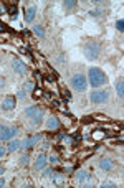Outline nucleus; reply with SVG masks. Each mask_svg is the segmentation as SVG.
<instances>
[{
    "label": "nucleus",
    "instance_id": "f257e3e1",
    "mask_svg": "<svg viewBox=\"0 0 124 188\" xmlns=\"http://www.w3.org/2000/svg\"><path fill=\"white\" fill-rule=\"evenodd\" d=\"M106 81H108V78L103 69H99V68H90V71H88V83L93 87H101L103 84H106Z\"/></svg>",
    "mask_w": 124,
    "mask_h": 188
},
{
    "label": "nucleus",
    "instance_id": "f03ea898",
    "mask_svg": "<svg viewBox=\"0 0 124 188\" xmlns=\"http://www.w3.org/2000/svg\"><path fill=\"white\" fill-rule=\"evenodd\" d=\"M83 53L86 55L88 60H98V56L101 53V46L96 41H88L85 45V48H83Z\"/></svg>",
    "mask_w": 124,
    "mask_h": 188
},
{
    "label": "nucleus",
    "instance_id": "7ed1b4c3",
    "mask_svg": "<svg viewBox=\"0 0 124 188\" xmlns=\"http://www.w3.org/2000/svg\"><path fill=\"white\" fill-rule=\"evenodd\" d=\"M17 127L15 125H2L0 127V140L2 142H7V140H12L17 134Z\"/></svg>",
    "mask_w": 124,
    "mask_h": 188
},
{
    "label": "nucleus",
    "instance_id": "20e7f679",
    "mask_svg": "<svg viewBox=\"0 0 124 188\" xmlns=\"http://www.w3.org/2000/svg\"><path fill=\"white\" fill-rule=\"evenodd\" d=\"M71 86H73L76 91L83 92V91H86V87H88V79L78 73V74H75L73 78H71Z\"/></svg>",
    "mask_w": 124,
    "mask_h": 188
},
{
    "label": "nucleus",
    "instance_id": "39448f33",
    "mask_svg": "<svg viewBox=\"0 0 124 188\" xmlns=\"http://www.w3.org/2000/svg\"><path fill=\"white\" fill-rule=\"evenodd\" d=\"M109 99V91H94L90 94V101L93 104H104Z\"/></svg>",
    "mask_w": 124,
    "mask_h": 188
},
{
    "label": "nucleus",
    "instance_id": "423d86ee",
    "mask_svg": "<svg viewBox=\"0 0 124 188\" xmlns=\"http://www.w3.org/2000/svg\"><path fill=\"white\" fill-rule=\"evenodd\" d=\"M76 180H78V183L83 185V186H88V185H93L94 183V178H93V175L90 172L86 170H80L78 173H76Z\"/></svg>",
    "mask_w": 124,
    "mask_h": 188
},
{
    "label": "nucleus",
    "instance_id": "0eeeda50",
    "mask_svg": "<svg viewBox=\"0 0 124 188\" xmlns=\"http://www.w3.org/2000/svg\"><path fill=\"white\" fill-rule=\"evenodd\" d=\"M35 17H37V7L32 3V5H28L27 8H25V22L27 23H32Z\"/></svg>",
    "mask_w": 124,
    "mask_h": 188
},
{
    "label": "nucleus",
    "instance_id": "6e6552de",
    "mask_svg": "<svg viewBox=\"0 0 124 188\" xmlns=\"http://www.w3.org/2000/svg\"><path fill=\"white\" fill-rule=\"evenodd\" d=\"M12 66H13V71H15V73H18V74H25V73L28 71L27 65H25L22 60H13Z\"/></svg>",
    "mask_w": 124,
    "mask_h": 188
},
{
    "label": "nucleus",
    "instance_id": "1a4fd4ad",
    "mask_svg": "<svg viewBox=\"0 0 124 188\" xmlns=\"http://www.w3.org/2000/svg\"><path fill=\"white\" fill-rule=\"evenodd\" d=\"M38 140H41V134H37L35 137H30V139H25L23 142H22V145H20V149H25V150H27V149L32 147V145L37 144Z\"/></svg>",
    "mask_w": 124,
    "mask_h": 188
},
{
    "label": "nucleus",
    "instance_id": "9d476101",
    "mask_svg": "<svg viewBox=\"0 0 124 188\" xmlns=\"http://www.w3.org/2000/svg\"><path fill=\"white\" fill-rule=\"evenodd\" d=\"M15 104H17L15 97H5L2 101V109L3 111H12V109H15Z\"/></svg>",
    "mask_w": 124,
    "mask_h": 188
},
{
    "label": "nucleus",
    "instance_id": "9b49d317",
    "mask_svg": "<svg viewBox=\"0 0 124 188\" xmlns=\"http://www.w3.org/2000/svg\"><path fill=\"white\" fill-rule=\"evenodd\" d=\"M46 162H48V160H46V155L45 154H40L37 162H35V168H37V170H43L45 167H46Z\"/></svg>",
    "mask_w": 124,
    "mask_h": 188
},
{
    "label": "nucleus",
    "instance_id": "f8f14e48",
    "mask_svg": "<svg viewBox=\"0 0 124 188\" xmlns=\"http://www.w3.org/2000/svg\"><path fill=\"white\" fill-rule=\"evenodd\" d=\"M43 111L38 107V106H32V107H27L25 109V116L27 117H35V116H38V114H41Z\"/></svg>",
    "mask_w": 124,
    "mask_h": 188
},
{
    "label": "nucleus",
    "instance_id": "ddd939ff",
    "mask_svg": "<svg viewBox=\"0 0 124 188\" xmlns=\"http://www.w3.org/2000/svg\"><path fill=\"white\" fill-rule=\"evenodd\" d=\"M99 167H101L103 170L109 172V170L114 168V163H113V162H111L109 159H101V160H99Z\"/></svg>",
    "mask_w": 124,
    "mask_h": 188
},
{
    "label": "nucleus",
    "instance_id": "4468645a",
    "mask_svg": "<svg viewBox=\"0 0 124 188\" xmlns=\"http://www.w3.org/2000/svg\"><path fill=\"white\" fill-rule=\"evenodd\" d=\"M20 145H22V142L20 140H13V142H10L7 145V152H15V150L20 149Z\"/></svg>",
    "mask_w": 124,
    "mask_h": 188
},
{
    "label": "nucleus",
    "instance_id": "2eb2a0df",
    "mask_svg": "<svg viewBox=\"0 0 124 188\" xmlns=\"http://www.w3.org/2000/svg\"><path fill=\"white\" fill-rule=\"evenodd\" d=\"M58 125H60V122H58V119H56L55 116H51L48 121H46V127L48 129H56Z\"/></svg>",
    "mask_w": 124,
    "mask_h": 188
},
{
    "label": "nucleus",
    "instance_id": "dca6fc26",
    "mask_svg": "<svg viewBox=\"0 0 124 188\" xmlns=\"http://www.w3.org/2000/svg\"><path fill=\"white\" fill-rule=\"evenodd\" d=\"M41 121H43V112L38 114V116H35V117H32V122H30V125H32V127H38V125L41 124Z\"/></svg>",
    "mask_w": 124,
    "mask_h": 188
},
{
    "label": "nucleus",
    "instance_id": "f3484780",
    "mask_svg": "<svg viewBox=\"0 0 124 188\" xmlns=\"http://www.w3.org/2000/svg\"><path fill=\"white\" fill-rule=\"evenodd\" d=\"M33 33L37 35V36H40V38H43V36H45V30H43L41 25H35V27H33Z\"/></svg>",
    "mask_w": 124,
    "mask_h": 188
},
{
    "label": "nucleus",
    "instance_id": "a211bd4d",
    "mask_svg": "<svg viewBox=\"0 0 124 188\" xmlns=\"http://www.w3.org/2000/svg\"><path fill=\"white\" fill-rule=\"evenodd\" d=\"M116 91H117V96H119V99H122V97H124V81H122V79L117 83Z\"/></svg>",
    "mask_w": 124,
    "mask_h": 188
},
{
    "label": "nucleus",
    "instance_id": "6ab92c4d",
    "mask_svg": "<svg viewBox=\"0 0 124 188\" xmlns=\"http://www.w3.org/2000/svg\"><path fill=\"white\" fill-rule=\"evenodd\" d=\"M7 10H8V15H10V17H12L13 20L17 18L18 10H17V7H15V5H7Z\"/></svg>",
    "mask_w": 124,
    "mask_h": 188
},
{
    "label": "nucleus",
    "instance_id": "aec40b11",
    "mask_svg": "<svg viewBox=\"0 0 124 188\" xmlns=\"http://www.w3.org/2000/svg\"><path fill=\"white\" fill-rule=\"evenodd\" d=\"M75 7H76L75 0H68V2H65V8L66 10H71V8H75Z\"/></svg>",
    "mask_w": 124,
    "mask_h": 188
},
{
    "label": "nucleus",
    "instance_id": "412c9836",
    "mask_svg": "<svg viewBox=\"0 0 124 188\" xmlns=\"http://www.w3.org/2000/svg\"><path fill=\"white\" fill-rule=\"evenodd\" d=\"M55 183L56 185H61V183H63V181H65V178H63V175H55Z\"/></svg>",
    "mask_w": 124,
    "mask_h": 188
},
{
    "label": "nucleus",
    "instance_id": "4be33fe9",
    "mask_svg": "<svg viewBox=\"0 0 124 188\" xmlns=\"http://www.w3.org/2000/svg\"><path fill=\"white\" fill-rule=\"evenodd\" d=\"M116 28L119 31H124V20H117L116 22Z\"/></svg>",
    "mask_w": 124,
    "mask_h": 188
},
{
    "label": "nucleus",
    "instance_id": "5701e85b",
    "mask_svg": "<svg viewBox=\"0 0 124 188\" xmlns=\"http://www.w3.org/2000/svg\"><path fill=\"white\" fill-rule=\"evenodd\" d=\"M101 13H103V10L101 8H98V10H91V17H101Z\"/></svg>",
    "mask_w": 124,
    "mask_h": 188
},
{
    "label": "nucleus",
    "instance_id": "b1692460",
    "mask_svg": "<svg viewBox=\"0 0 124 188\" xmlns=\"http://www.w3.org/2000/svg\"><path fill=\"white\" fill-rule=\"evenodd\" d=\"M20 165H28V155H22V157H20Z\"/></svg>",
    "mask_w": 124,
    "mask_h": 188
},
{
    "label": "nucleus",
    "instance_id": "393cba45",
    "mask_svg": "<svg viewBox=\"0 0 124 188\" xmlns=\"http://www.w3.org/2000/svg\"><path fill=\"white\" fill-rule=\"evenodd\" d=\"M46 160H48V162H50L51 165L58 163V157H56V155H50V159H46Z\"/></svg>",
    "mask_w": 124,
    "mask_h": 188
},
{
    "label": "nucleus",
    "instance_id": "a878e982",
    "mask_svg": "<svg viewBox=\"0 0 124 188\" xmlns=\"http://www.w3.org/2000/svg\"><path fill=\"white\" fill-rule=\"evenodd\" d=\"M23 89H25V91H32V89H33V83H25V84H23Z\"/></svg>",
    "mask_w": 124,
    "mask_h": 188
},
{
    "label": "nucleus",
    "instance_id": "bb28decb",
    "mask_svg": "<svg viewBox=\"0 0 124 188\" xmlns=\"http://www.w3.org/2000/svg\"><path fill=\"white\" fill-rule=\"evenodd\" d=\"M25 96H27V92H25V89H20V91L17 92V97H18V99H23Z\"/></svg>",
    "mask_w": 124,
    "mask_h": 188
},
{
    "label": "nucleus",
    "instance_id": "cd10ccee",
    "mask_svg": "<svg viewBox=\"0 0 124 188\" xmlns=\"http://www.w3.org/2000/svg\"><path fill=\"white\" fill-rule=\"evenodd\" d=\"M103 186H104V188H114L116 185L113 183V181H104V183H103Z\"/></svg>",
    "mask_w": 124,
    "mask_h": 188
},
{
    "label": "nucleus",
    "instance_id": "c85d7f7f",
    "mask_svg": "<svg viewBox=\"0 0 124 188\" xmlns=\"http://www.w3.org/2000/svg\"><path fill=\"white\" fill-rule=\"evenodd\" d=\"M7 154V149H3V147H0V159H2V157Z\"/></svg>",
    "mask_w": 124,
    "mask_h": 188
},
{
    "label": "nucleus",
    "instance_id": "c756f323",
    "mask_svg": "<svg viewBox=\"0 0 124 188\" xmlns=\"http://www.w3.org/2000/svg\"><path fill=\"white\" fill-rule=\"evenodd\" d=\"M94 137H96V139H101V137H103V132H101V130H98V132L94 134Z\"/></svg>",
    "mask_w": 124,
    "mask_h": 188
},
{
    "label": "nucleus",
    "instance_id": "7c9ffc66",
    "mask_svg": "<svg viewBox=\"0 0 124 188\" xmlns=\"http://www.w3.org/2000/svg\"><path fill=\"white\" fill-rule=\"evenodd\" d=\"M43 175H45V177H50V175H51V170H50V168H46Z\"/></svg>",
    "mask_w": 124,
    "mask_h": 188
},
{
    "label": "nucleus",
    "instance_id": "2f4dec72",
    "mask_svg": "<svg viewBox=\"0 0 124 188\" xmlns=\"http://www.w3.org/2000/svg\"><path fill=\"white\" fill-rule=\"evenodd\" d=\"M5 28H7V27H5V25L0 22V31H5Z\"/></svg>",
    "mask_w": 124,
    "mask_h": 188
},
{
    "label": "nucleus",
    "instance_id": "473e14b6",
    "mask_svg": "<svg viewBox=\"0 0 124 188\" xmlns=\"http://www.w3.org/2000/svg\"><path fill=\"white\" fill-rule=\"evenodd\" d=\"M46 81H48V83H53L55 79H53V78H51V76H46Z\"/></svg>",
    "mask_w": 124,
    "mask_h": 188
},
{
    "label": "nucleus",
    "instance_id": "72a5a7b5",
    "mask_svg": "<svg viewBox=\"0 0 124 188\" xmlns=\"http://www.w3.org/2000/svg\"><path fill=\"white\" fill-rule=\"evenodd\" d=\"M5 79H3V78H0V87H3V84H5V83H3Z\"/></svg>",
    "mask_w": 124,
    "mask_h": 188
},
{
    "label": "nucleus",
    "instance_id": "f704fd0d",
    "mask_svg": "<svg viewBox=\"0 0 124 188\" xmlns=\"http://www.w3.org/2000/svg\"><path fill=\"white\" fill-rule=\"evenodd\" d=\"M3 185H5V180L2 178V177H0V186H3Z\"/></svg>",
    "mask_w": 124,
    "mask_h": 188
},
{
    "label": "nucleus",
    "instance_id": "c9c22d12",
    "mask_svg": "<svg viewBox=\"0 0 124 188\" xmlns=\"http://www.w3.org/2000/svg\"><path fill=\"white\" fill-rule=\"evenodd\" d=\"M2 173H3V167H0V177H2Z\"/></svg>",
    "mask_w": 124,
    "mask_h": 188
}]
</instances>
